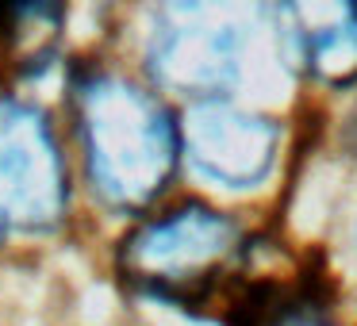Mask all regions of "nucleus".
Wrapping results in <instances>:
<instances>
[{"label": "nucleus", "mask_w": 357, "mask_h": 326, "mask_svg": "<svg viewBox=\"0 0 357 326\" xmlns=\"http://www.w3.org/2000/svg\"><path fill=\"white\" fill-rule=\"evenodd\" d=\"M77 134L93 192L116 211H142L177 169V131L150 93L123 77H89L77 88Z\"/></svg>", "instance_id": "obj_1"}, {"label": "nucleus", "mask_w": 357, "mask_h": 326, "mask_svg": "<svg viewBox=\"0 0 357 326\" xmlns=\"http://www.w3.org/2000/svg\"><path fill=\"white\" fill-rule=\"evenodd\" d=\"M265 0H154L150 73L165 88L211 100L238 81Z\"/></svg>", "instance_id": "obj_2"}, {"label": "nucleus", "mask_w": 357, "mask_h": 326, "mask_svg": "<svg viewBox=\"0 0 357 326\" xmlns=\"http://www.w3.org/2000/svg\"><path fill=\"white\" fill-rule=\"evenodd\" d=\"M238 254V223L204 203H185L142 223L123 242L119 269L142 292L162 300H200Z\"/></svg>", "instance_id": "obj_3"}, {"label": "nucleus", "mask_w": 357, "mask_h": 326, "mask_svg": "<svg viewBox=\"0 0 357 326\" xmlns=\"http://www.w3.org/2000/svg\"><path fill=\"white\" fill-rule=\"evenodd\" d=\"M66 211V165L47 119L0 96V238H31Z\"/></svg>", "instance_id": "obj_4"}, {"label": "nucleus", "mask_w": 357, "mask_h": 326, "mask_svg": "<svg viewBox=\"0 0 357 326\" xmlns=\"http://www.w3.org/2000/svg\"><path fill=\"white\" fill-rule=\"evenodd\" d=\"M280 150L273 119L231 108L223 100H204L185 123V154L204 180L223 188H257L269 177Z\"/></svg>", "instance_id": "obj_5"}, {"label": "nucleus", "mask_w": 357, "mask_h": 326, "mask_svg": "<svg viewBox=\"0 0 357 326\" xmlns=\"http://www.w3.org/2000/svg\"><path fill=\"white\" fill-rule=\"evenodd\" d=\"M303 65L323 85L357 77V0H284Z\"/></svg>", "instance_id": "obj_6"}, {"label": "nucleus", "mask_w": 357, "mask_h": 326, "mask_svg": "<svg viewBox=\"0 0 357 326\" xmlns=\"http://www.w3.org/2000/svg\"><path fill=\"white\" fill-rule=\"evenodd\" d=\"M62 0H0V47L20 65H39L62 35Z\"/></svg>", "instance_id": "obj_7"}]
</instances>
